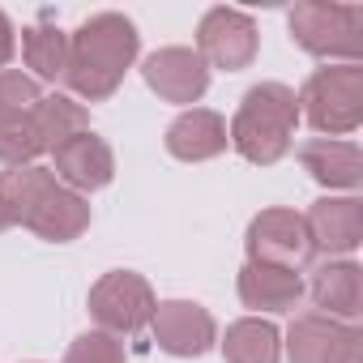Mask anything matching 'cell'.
I'll return each mask as SVG.
<instances>
[{"instance_id":"obj_11","label":"cell","mask_w":363,"mask_h":363,"mask_svg":"<svg viewBox=\"0 0 363 363\" xmlns=\"http://www.w3.org/2000/svg\"><path fill=\"white\" fill-rule=\"evenodd\" d=\"M141 77L167 103H197L210 86V69L193 48H162V52L145 56Z\"/></svg>"},{"instance_id":"obj_1","label":"cell","mask_w":363,"mask_h":363,"mask_svg":"<svg viewBox=\"0 0 363 363\" xmlns=\"http://www.w3.org/2000/svg\"><path fill=\"white\" fill-rule=\"evenodd\" d=\"M133 60H137V26L124 13H94L69 35L65 82L77 99L103 103L120 90Z\"/></svg>"},{"instance_id":"obj_8","label":"cell","mask_w":363,"mask_h":363,"mask_svg":"<svg viewBox=\"0 0 363 363\" xmlns=\"http://www.w3.org/2000/svg\"><path fill=\"white\" fill-rule=\"evenodd\" d=\"M150 329H154L158 350H167L175 359H197L218 337L214 316L201 303H193V299H167V303H158L154 316H150Z\"/></svg>"},{"instance_id":"obj_19","label":"cell","mask_w":363,"mask_h":363,"mask_svg":"<svg viewBox=\"0 0 363 363\" xmlns=\"http://www.w3.org/2000/svg\"><path fill=\"white\" fill-rule=\"evenodd\" d=\"M223 354H227V363H278L282 337H278V329H274L269 320L244 316V320H235V325L227 329Z\"/></svg>"},{"instance_id":"obj_25","label":"cell","mask_w":363,"mask_h":363,"mask_svg":"<svg viewBox=\"0 0 363 363\" xmlns=\"http://www.w3.org/2000/svg\"><path fill=\"white\" fill-rule=\"evenodd\" d=\"M13 48H18V43H13V26H9L5 13H0V69L13 60Z\"/></svg>"},{"instance_id":"obj_5","label":"cell","mask_w":363,"mask_h":363,"mask_svg":"<svg viewBox=\"0 0 363 363\" xmlns=\"http://www.w3.org/2000/svg\"><path fill=\"white\" fill-rule=\"evenodd\" d=\"M158 299L150 291V282L133 269H116L103 274L90 286V316L103 325V333H137L150 325Z\"/></svg>"},{"instance_id":"obj_3","label":"cell","mask_w":363,"mask_h":363,"mask_svg":"<svg viewBox=\"0 0 363 363\" xmlns=\"http://www.w3.org/2000/svg\"><path fill=\"white\" fill-rule=\"evenodd\" d=\"M295 43L308 56L320 60H346L354 65L363 52V5H325V0H303L286 18Z\"/></svg>"},{"instance_id":"obj_15","label":"cell","mask_w":363,"mask_h":363,"mask_svg":"<svg viewBox=\"0 0 363 363\" xmlns=\"http://www.w3.org/2000/svg\"><path fill=\"white\" fill-rule=\"evenodd\" d=\"M312 303L320 308V316L333 320H354L363 312V278L354 261H320L312 269Z\"/></svg>"},{"instance_id":"obj_21","label":"cell","mask_w":363,"mask_h":363,"mask_svg":"<svg viewBox=\"0 0 363 363\" xmlns=\"http://www.w3.org/2000/svg\"><path fill=\"white\" fill-rule=\"evenodd\" d=\"M35 124H39V137H43L48 150L65 145V141L77 137V133H90V116H86V107L73 103L69 94H48V99L35 107Z\"/></svg>"},{"instance_id":"obj_6","label":"cell","mask_w":363,"mask_h":363,"mask_svg":"<svg viewBox=\"0 0 363 363\" xmlns=\"http://www.w3.org/2000/svg\"><path fill=\"white\" fill-rule=\"evenodd\" d=\"M257 22L240 9H210L197 26V56L206 60V69H248L257 60Z\"/></svg>"},{"instance_id":"obj_20","label":"cell","mask_w":363,"mask_h":363,"mask_svg":"<svg viewBox=\"0 0 363 363\" xmlns=\"http://www.w3.org/2000/svg\"><path fill=\"white\" fill-rule=\"evenodd\" d=\"M22 56L43 82H65L69 69V35L60 26H30L22 35Z\"/></svg>"},{"instance_id":"obj_26","label":"cell","mask_w":363,"mask_h":363,"mask_svg":"<svg viewBox=\"0 0 363 363\" xmlns=\"http://www.w3.org/2000/svg\"><path fill=\"white\" fill-rule=\"evenodd\" d=\"M5 227H9V223H5V214H0V231H5Z\"/></svg>"},{"instance_id":"obj_9","label":"cell","mask_w":363,"mask_h":363,"mask_svg":"<svg viewBox=\"0 0 363 363\" xmlns=\"http://www.w3.org/2000/svg\"><path fill=\"white\" fill-rule=\"evenodd\" d=\"M248 261H265V265H286L299 269L312 248H308V231H303V214L295 210H261L248 223Z\"/></svg>"},{"instance_id":"obj_23","label":"cell","mask_w":363,"mask_h":363,"mask_svg":"<svg viewBox=\"0 0 363 363\" xmlns=\"http://www.w3.org/2000/svg\"><path fill=\"white\" fill-rule=\"evenodd\" d=\"M43 103L39 82L13 69H0V116H30Z\"/></svg>"},{"instance_id":"obj_14","label":"cell","mask_w":363,"mask_h":363,"mask_svg":"<svg viewBox=\"0 0 363 363\" xmlns=\"http://www.w3.org/2000/svg\"><path fill=\"white\" fill-rule=\"evenodd\" d=\"M299 162L320 189H359V179H363V154L354 141L312 137L299 145Z\"/></svg>"},{"instance_id":"obj_24","label":"cell","mask_w":363,"mask_h":363,"mask_svg":"<svg viewBox=\"0 0 363 363\" xmlns=\"http://www.w3.org/2000/svg\"><path fill=\"white\" fill-rule=\"evenodd\" d=\"M65 363H128V354H124V346H120L116 333L94 329V333H82V337L69 346Z\"/></svg>"},{"instance_id":"obj_2","label":"cell","mask_w":363,"mask_h":363,"mask_svg":"<svg viewBox=\"0 0 363 363\" xmlns=\"http://www.w3.org/2000/svg\"><path fill=\"white\" fill-rule=\"evenodd\" d=\"M295 124H299V94L282 82H261L244 94V103L227 128V141L248 162L269 167L291 150Z\"/></svg>"},{"instance_id":"obj_12","label":"cell","mask_w":363,"mask_h":363,"mask_svg":"<svg viewBox=\"0 0 363 363\" xmlns=\"http://www.w3.org/2000/svg\"><path fill=\"white\" fill-rule=\"evenodd\" d=\"M56 167L52 175L60 179L65 189L73 193H94V189H107L111 184V175H116V158H111V145L94 133H77L69 137L65 145L52 150Z\"/></svg>"},{"instance_id":"obj_4","label":"cell","mask_w":363,"mask_h":363,"mask_svg":"<svg viewBox=\"0 0 363 363\" xmlns=\"http://www.w3.org/2000/svg\"><path fill=\"white\" fill-rule=\"evenodd\" d=\"M299 103H303V111H308L316 133H325V137L354 133L363 124V69L359 65L316 69L303 82Z\"/></svg>"},{"instance_id":"obj_13","label":"cell","mask_w":363,"mask_h":363,"mask_svg":"<svg viewBox=\"0 0 363 363\" xmlns=\"http://www.w3.org/2000/svg\"><path fill=\"white\" fill-rule=\"evenodd\" d=\"M303 295V278L299 269L286 265H265V261H248L240 269V299L252 312H291Z\"/></svg>"},{"instance_id":"obj_22","label":"cell","mask_w":363,"mask_h":363,"mask_svg":"<svg viewBox=\"0 0 363 363\" xmlns=\"http://www.w3.org/2000/svg\"><path fill=\"white\" fill-rule=\"evenodd\" d=\"M43 150L48 145L39 137L35 111L30 116H0V162L5 167H30Z\"/></svg>"},{"instance_id":"obj_16","label":"cell","mask_w":363,"mask_h":363,"mask_svg":"<svg viewBox=\"0 0 363 363\" xmlns=\"http://www.w3.org/2000/svg\"><path fill=\"white\" fill-rule=\"evenodd\" d=\"M26 227L39 235V240H52V244H69L77 240L86 227H90V201L73 189H65L60 179L43 193V201L35 206V214L26 218Z\"/></svg>"},{"instance_id":"obj_7","label":"cell","mask_w":363,"mask_h":363,"mask_svg":"<svg viewBox=\"0 0 363 363\" xmlns=\"http://www.w3.org/2000/svg\"><path fill=\"white\" fill-rule=\"evenodd\" d=\"M286 354L291 363H363V333L333 316L308 312L295 316L286 333Z\"/></svg>"},{"instance_id":"obj_17","label":"cell","mask_w":363,"mask_h":363,"mask_svg":"<svg viewBox=\"0 0 363 363\" xmlns=\"http://www.w3.org/2000/svg\"><path fill=\"white\" fill-rule=\"evenodd\" d=\"M167 150L179 162H206L227 150V120L210 107H193L167 128Z\"/></svg>"},{"instance_id":"obj_18","label":"cell","mask_w":363,"mask_h":363,"mask_svg":"<svg viewBox=\"0 0 363 363\" xmlns=\"http://www.w3.org/2000/svg\"><path fill=\"white\" fill-rule=\"evenodd\" d=\"M56 184V175L48 167H9L0 175V214H5L9 227H26V218L35 214V206L43 201V193Z\"/></svg>"},{"instance_id":"obj_10","label":"cell","mask_w":363,"mask_h":363,"mask_svg":"<svg viewBox=\"0 0 363 363\" xmlns=\"http://www.w3.org/2000/svg\"><path fill=\"white\" fill-rule=\"evenodd\" d=\"M308 248L320 257H346L363 244V201L354 197H320L303 214Z\"/></svg>"}]
</instances>
